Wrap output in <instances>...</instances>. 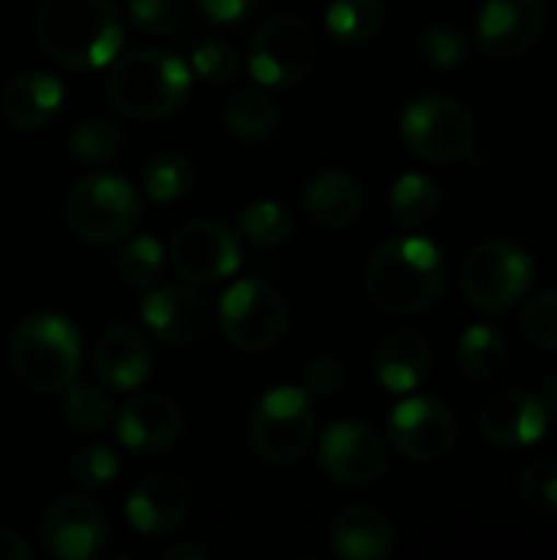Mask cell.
<instances>
[{"mask_svg": "<svg viewBox=\"0 0 557 560\" xmlns=\"http://www.w3.org/2000/svg\"><path fill=\"white\" fill-rule=\"evenodd\" d=\"M36 43L59 69L92 72L115 62L125 26L112 0H43Z\"/></svg>", "mask_w": 557, "mask_h": 560, "instance_id": "6da1fadb", "label": "cell"}, {"mask_svg": "<svg viewBox=\"0 0 557 560\" xmlns=\"http://www.w3.org/2000/svg\"><path fill=\"white\" fill-rule=\"evenodd\" d=\"M364 289L387 315H423L443 299L446 259L427 236L387 240L368 259Z\"/></svg>", "mask_w": 557, "mask_h": 560, "instance_id": "7a4b0ae2", "label": "cell"}, {"mask_svg": "<svg viewBox=\"0 0 557 560\" xmlns=\"http://www.w3.org/2000/svg\"><path fill=\"white\" fill-rule=\"evenodd\" d=\"M190 66L167 49H131L115 56L108 75V102L118 115L158 121L177 115L190 98Z\"/></svg>", "mask_w": 557, "mask_h": 560, "instance_id": "3957f363", "label": "cell"}, {"mask_svg": "<svg viewBox=\"0 0 557 560\" xmlns=\"http://www.w3.org/2000/svg\"><path fill=\"white\" fill-rule=\"evenodd\" d=\"M10 368L33 394H62L82 368V335L53 312L23 318L10 335Z\"/></svg>", "mask_w": 557, "mask_h": 560, "instance_id": "277c9868", "label": "cell"}, {"mask_svg": "<svg viewBox=\"0 0 557 560\" xmlns=\"http://www.w3.org/2000/svg\"><path fill=\"white\" fill-rule=\"evenodd\" d=\"M141 220V197L125 177L85 174L66 197V223L85 246H115Z\"/></svg>", "mask_w": 557, "mask_h": 560, "instance_id": "5b68a950", "label": "cell"}, {"mask_svg": "<svg viewBox=\"0 0 557 560\" xmlns=\"http://www.w3.org/2000/svg\"><path fill=\"white\" fill-rule=\"evenodd\" d=\"M532 276H535L532 256L519 243L486 240L473 246V253L463 259L460 285L473 308L502 315L525 299Z\"/></svg>", "mask_w": 557, "mask_h": 560, "instance_id": "8992f818", "label": "cell"}, {"mask_svg": "<svg viewBox=\"0 0 557 560\" xmlns=\"http://www.w3.org/2000/svg\"><path fill=\"white\" fill-rule=\"evenodd\" d=\"M250 443L272 466L299 463L315 443V407L299 387H272L250 417Z\"/></svg>", "mask_w": 557, "mask_h": 560, "instance_id": "52a82bcc", "label": "cell"}, {"mask_svg": "<svg viewBox=\"0 0 557 560\" xmlns=\"http://www.w3.org/2000/svg\"><path fill=\"white\" fill-rule=\"evenodd\" d=\"M318 59V43L302 16L279 13L266 20L250 39V72L263 89H295L302 85Z\"/></svg>", "mask_w": 557, "mask_h": 560, "instance_id": "ba28073f", "label": "cell"}, {"mask_svg": "<svg viewBox=\"0 0 557 560\" xmlns=\"http://www.w3.org/2000/svg\"><path fill=\"white\" fill-rule=\"evenodd\" d=\"M401 138L410 154H417L430 164L463 161L476 144V118L456 98L427 95L404 108Z\"/></svg>", "mask_w": 557, "mask_h": 560, "instance_id": "9c48e42d", "label": "cell"}, {"mask_svg": "<svg viewBox=\"0 0 557 560\" xmlns=\"http://www.w3.org/2000/svg\"><path fill=\"white\" fill-rule=\"evenodd\" d=\"M217 325L227 335L230 345L240 351H269L286 338L289 328V308L286 299L259 282V279H243L227 289L217 308Z\"/></svg>", "mask_w": 557, "mask_h": 560, "instance_id": "30bf717a", "label": "cell"}, {"mask_svg": "<svg viewBox=\"0 0 557 560\" xmlns=\"http://www.w3.org/2000/svg\"><path fill=\"white\" fill-rule=\"evenodd\" d=\"M318 466L322 472L348 489H364L374 486L387 466H391V453L384 436L358 420H341L335 427H328L318 440Z\"/></svg>", "mask_w": 557, "mask_h": 560, "instance_id": "8fae6325", "label": "cell"}, {"mask_svg": "<svg viewBox=\"0 0 557 560\" xmlns=\"http://www.w3.org/2000/svg\"><path fill=\"white\" fill-rule=\"evenodd\" d=\"M171 266L194 285L223 282L240 269V240L220 220H190L171 240Z\"/></svg>", "mask_w": 557, "mask_h": 560, "instance_id": "7c38bea8", "label": "cell"}, {"mask_svg": "<svg viewBox=\"0 0 557 560\" xmlns=\"http://www.w3.org/2000/svg\"><path fill=\"white\" fill-rule=\"evenodd\" d=\"M43 545L59 560H95L108 548V522L92 499L59 495L43 515Z\"/></svg>", "mask_w": 557, "mask_h": 560, "instance_id": "4fadbf2b", "label": "cell"}, {"mask_svg": "<svg viewBox=\"0 0 557 560\" xmlns=\"http://www.w3.org/2000/svg\"><path fill=\"white\" fill-rule=\"evenodd\" d=\"M138 315L148 325V331L171 348L197 345L213 325V305L194 282L151 289L141 299Z\"/></svg>", "mask_w": 557, "mask_h": 560, "instance_id": "5bb4252c", "label": "cell"}, {"mask_svg": "<svg viewBox=\"0 0 557 560\" xmlns=\"http://www.w3.org/2000/svg\"><path fill=\"white\" fill-rule=\"evenodd\" d=\"M391 443L414 463H437L456 446V417L433 397H410L391 410Z\"/></svg>", "mask_w": 557, "mask_h": 560, "instance_id": "9a60e30c", "label": "cell"}, {"mask_svg": "<svg viewBox=\"0 0 557 560\" xmlns=\"http://www.w3.org/2000/svg\"><path fill=\"white\" fill-rule=\"evenodd\" d=\"M479 433L499 450H529L548 433V410L538 394L522 387L496 390L479 407Z\"/></svg>", "mask_w": 557, "mask_h": 560, "instance_id": "2e32d148", "label": "cell"}, {"mask_svg": "<svg viewBox=\"0 0 557 560\" xmlns=\"http://www.w3.org/2000/svg\"><path fill=\"white\" fill-rule=\"evenodd\" d=\"M545 30L542 0H486L476 20V43L489 59H515L529 52Z\"/></svg>", "mask_w": 557, "mask_h": 560, "instance_id": "e0dca14e", "label": "cell"}, {"mask_svg": "<svg viewBox=\"0 0 557 560\" xmlns=\"http://www.w3.org/2000/svg\"><path fill=\"white\" fill-rule=\"evenodd\" d=\"M187 512H190V486L174 472H154L141 479L125 502L128 525L144 538H161L177 532Z\"/></svg>", "mask_w": 557, "mask_h": 560, "instance_id": "ac0fdd59", "label": "cell"}, {"mask_svg": "<svg viewBox=\"0 0 557 560\" xmlns=\"http://www.w3.org/2000/svg\"><path fill=\"white\" fill-rule=\"evenodd\" d=\"M184 413L164 394H141L128 400L115 417V436L135 453H161L181 436Z\"/></svg>", "mask_w": 557, "mask_h": 560, "instance_id": "d6986e66", "label": "cell"}, {"mask_svg": "<svg viewBox=\"0 0 557 560\" xmlns=\"http://www.w3.org/2000/svg\"><path fill=\"white\" fill-rule=\"evenodd\" d=\"M92 368L108 390H135L151 377L154 354L135 325H112L92 351Z\"/></svg>", "mask_w": 557, "mask_h": 560, "instance_id": "ffe728a7", "label": "cell"}, {"mask_svg": "<svg viewBox=\"0 0 557 560\" xmlns=\"http://www.w3.org/2000/svg\"><path fill=\"white\" fill-rule=\"evenodd\" d=\"M62 108V82L49 72L26 69L3 82L0 89V115L16 131L46 128Z\"/></svg>", "mask_w": 557, "mask_h": 560, "instance_id": "44dd1931", "label": "cell"}, {"mask_svg": "<svg viewBox=\"0 0 557 560\" xmlns=\"http://www.w3.org/2000/svg\"><path fill=\"white\" fill-rule=\"evenodd\" d=\"M430 341L417 328H401L387 335L374 354V374L378 384L391 394H410L417 390L430 374Z\"/></svg>", "mask_w": 557, "mask_h": 560, "instance_id": "7402d4cb", "label": "cell"}, {"mask_svg": "<svg viewBox=\"0 0 557 560\" xmlns=\"http://www.w3.org/2000/svg\"><path fill=\"white\" fill-rule=\"evenodd\" d=\"M332 548L341 560H384L394 548L391 522L371 505H351L332 525Z\"/></svg>", "mask_w": 557, "mask_h": 560, "instance_id": "603a6c76", "label": "cell"}, {"mask_svg": "<svg viewBox=\"0 0 557 560\" xmlns=\"http://www.w3.org/2000/svg\"><path fill=\"white\" fill-rule=\"evenodd\" d=\"M361 184L345 171H322L305 187V210L325 230L351 226L361 217Z\"/></svg>", "mask_w": 557, "mask_h": 560, "instance_id": "cb8c5ba5", "label": "cell"}, {"mask_svg": "<svg viewBox=\"0 0 557 560\" xmlns=\"http://www.w3.org/2000/svg\"><path fill=\"white\" fill-rule=\"evenodd\" d=\"M223 121H227V131L236 141L266 144L279 128V105L259 82L243 85V89H236L230 95V102L223 108Z\"/></svg>", "mask_w": 557, "mask_h": 560, "instance_id": "d4e9b609", "label": "cell"}, {"mask_svg": "<svg viewBox=\"0 0 557 560\" xmlns=\"http://www.w3.org/2000/svg\"><path fill=\"white\" fill-rule=\"evenodd\" d=\"M456 361L463 368V374L476 384L496 381L506 364H509V345L506 335L492 325H473L460 335L456 345Z\"/></svg>", "mask_w": 557, "mask_h": 560, "instance_id": "484cf974", "label": "cell"}, {"mask_svg": "<svg viewBox=\"0 0 557 560\" xmlns=\"http://www.w3.org/2000/svg\"><path fill=\"white\" fill-rule=\"evenodd\" d=\"M443 207V190L427 174H404L391 187V217L401 226H423Z\"/></svg>", "mask_w": 557, "mask_h": 560, "instance_id": "4316f807", "label": "cell"}, {"mask_svg": "<svg viewBox=\"0 0 557 560\" xmlns=\"http://www.w3.org/2000/svg\"><path fill=\"white\" fill-rule=\"evenodd\" d=\"M384 26V0H332L325 30L345 46L371 43Z\"/></svg>", "mask_w": 557, "mask_h": 560, "instance_id": "83f0119b", "label": "cell"}, {"mask_svg": "<svg viewBox=\"0 0 557 560\" xmlns=\"http://www.w3.org/2000/svg\"><path fill=\"white\" fill-rule=\"evenodd\" d=\"M121 144H125V128L112 115L82 118L69 131V154L79 164H105V161H112L121 151Z\"/></svg>", "mask_w": 557, "mask_h": 560, "instance_id": "f1b7e54d", "label": "cell"}, {"mask_svg": "<svg viewBox=\"0 0 557 560\" xmlns=\"http://www.w3.org/2000/svg\"><path fill=\"white\" fill-rule=\"evenodd\" d=\"M141 184L154 203H177L194 187V164L181 151H161L144 164Z\"/></svg>", "mask_w": 557, "mask_h": 560, "instance_id": "f546056e", "label": "cell"}, {"mask_svg": "<svg viewBox=\"0 0 557 560\" xmlns=\"http://www.w3.org/2000/svg\"><path fill=\"white\" fill-rule=\"evenodd\" d=\"M115 269L125 279V285L141 289V292L154 289L164 272V249L154 236H135L118 249Z\"/></svg>", "mask_w": 557, "mask_h": 560, "instance_id": "4dcf8cb0", "label": "cell"}, {"mask_svg": "<svg viewBox=\"0 0 557 560\" xmlns=\"http://www.w3.org/2000/svg\"><path fill=\"white\" fill-rule=\"evenodd\" d=\"M240 230H243V236H246L250 246H256V249H276L292 233V213L279 200H256V203H250L243 210Z\"/></svg>", "mask_w": 557, "mask_h": 560, "instance_id": "1f68e13d", "label": "cell"}, {"mask_svg": "<svg viewBox=\"0 0 557 560\" xmlns=\"http://www.w3.org/2000/svg\"><path fill=\"white\" fill-rule=\"evenodd\" d=\"M66 404H62V417L76 433H98L108 427L112 420V397L95 387V384H69L66 390Z\"/></svg>", "mask_w": 557, "mask_h": 560, "instance_id": "d6a6232c", "label": "cell"}, {"mask_svg": "<svg viewBox=\"0 0 557 560\" xmlns=\"http://www.w3.org/2000/svg\"><path fill=\"white\" fill-rule=\"evenodd\" d=\"M469 52V39L460 26L453 23H430L420 39H417V56L423 66L437 69V72H446V69H456Z\"/></svg>", "mask_w": 557, "mask_h": 560, "instance_id": "836d02e7", "label": "cell"}, {"mask_svg": "<svg viewBox=\"0 0 557 560\" xmlns=\"http://www.w3.org/2000/svg\"><path fill=\"white\" fill-rule=\"evenodd\" d=\"M131 23L148 36H171L190 16V0H128Z\"/></svg>", "mask_w": 557, "mask_h": 560, "instance_id": "e575fe53", "label": "cell"}, {"mask_svg": "<svg viewBox=\"0 0 557 560\" xmlns=\"http://www.w3.org/2000/svg\"><path fill=\"white\" fill-rule=\"evenodd\" d=\"M519 499L538 515H557V459H535L522 469Z\"/></svg>", "mask_w": 557, "mask_h": 560, "instance_id": "d590c367", "label": "cell"}, {"mask_svg": "<svg viewBox=\"0 0 557 560\" xmlns=\"http://www.w3.org/2000/svg\"><path fill=\"white\" fill-rule=\"evenodd\" d=\"M190 69L213 85H227L240 72V56L230 43L223 39H200L190 49Z\"/></svg>", "mask_w": 557, "mask_h": 560, "instance_id": "8d00e7d4", "label": "cell"}, {"mask_svg": "<svg viewBox=\"0 0 557 560\" xmlns=\"http://www.w3.org/2000/svg\"><path fill=\"white\" fill-rule=\"evenodd\" d=\"M118 472H121V463H118L115 450H108V446H102V443L85 446V450H79V453L72 456V479H76L82 489H89V492L112 486V482L118 479Z\"/></svg>", "mask_w": 557, "mask_h": 560, "instance_id": "74e56055", "label": "cell"}, {"mask_svg": "<svg viewBox=\"0 0 557 560\" xmlns=\"http://www.w3.org/2000/svg\"><path fill=\"white\" fill-rule=\"evenodd\" d=\"M522 331L542 351L557 354V289L535 295L522 312Z\"/></svg>", "mask_w": 557, "mask_h": 560, "instance_id": "f35d334b", "label": "cell"}, {"mask_svg": "<svg viewBox=\"0 0 557 560\" xmlns=\"http://www.w3.org/2000/svg\"><path fill=\"white\" fill-rule=\"evenodd\" d=\"M345 364L332 354H318L305 368V394L309 397H335L345 387Z\"/></svg>", "mask_w": 557, "mask_h": 560, "instance_id": "ab89813d", "label": "cell"}, {"mask_svg": "<svg viewBox=\"0 0 557 560\" xmlns=\"http://www.w3.org/2000/svg\"><path fill=\"white\" fill-rule=\"evenodd\" d=\"M197 7L204 10L207 20L230 26V23H243L246 16H253L259 0H197Z\"/></svg>", "mask_w": 557, "mask_h": 560, "instance_id": "60d3db41", "label": "cell"}, {"mask_svg": "<svg viewBox=\"0 0 557 560\" xmlns=\"http://www.w3.org/2000/svg\"><path fill=\"white\" fill-rule=\"evenodd\" d=\"M0 560H33V548L13 532L0 525Z\"/></svg>", "mask_w": 557, "mask_h": 560, "instance_id": "b9f144b4", "label": "cell"}, {"mask_svg": "<svg viewBox=\"0 0 557 560\" xmlns=\"http://www.w3.org/2000/svg\"><path fill=\"white\" fill-rule=\"evenodd\" d=\"M164 558H167V560H207V548L181 541V545L167 548V555H164Z\"/></svg>", "mask_w": 557, "mask_h": 560, "instance_id": "7bdbcfd3", "label": "cell"}, {"mask_svg": "<svg viewBox=\"0 0 557 560\" xmlns=\"http://www.w3.org/2000/svg\"><path fill=\"white\" fill-rule=\"evenodd\" d=\"M542 404H545L548 417H557V371L545 381V387H542Z\"/></svg>", "mask_w": 557, "mask_h": 560, "instance_id": "ee69618b", "label": "cell"}]
</instances>
